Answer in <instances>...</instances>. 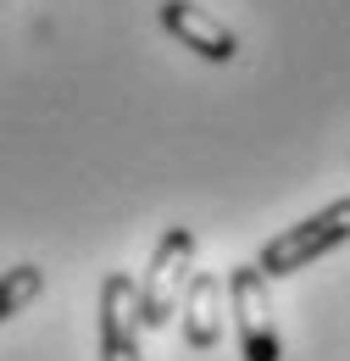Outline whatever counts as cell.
Wrapping results in <instances>:
<instances>
[{
  "instance_id": "obj_1",
  "label": "cell",
  "mask_w": 350,
  "mask_h": 361,
  "mask_svg": "<svg viewBox=\"0 0 350 361\" xmlns=\"http://www.w3.org/2000/svg\"><path fill=\"white\" fill-rule=\"evenodd\" d=\"M345 239H350V195L334 200V206H322V212L306 217V223L272 233V239L262 245V256H256V272H262V278H289V272L311 267L317 256L339 250Z\"/></svg>"
},
{
  "instance_id": "obj_2",
  "label": "cell",
  "mask_w": 350,
  "mask_h": 361,
  "mask_svg": "<svg viewBox=\"0 0 350 361\" xmlns=\"http://www.w3.org/2000/svg\"><path fill=\"white\" fill-rule=\"evenodd\" d=\"M189 272H195V228H167L150 250L145 278H139V328H167L173 322Z\"/></svg>"
},
{
  "instance_id": "obj_3",
  "label": "cell",
  "mask_w": 350,
  "mask_h": 361,
  "mask_svg": "<svg viewBox=\"0 0 350 361\" xmlns=\"http://www.w3.org/2000/svg\"><path fill=\"white\" fill-rule=\"evenodd\" d=\"M228 312L239 328V356L245 361H284V339L272 322V300H267V278L256 272V262H239L228 272Z\"/></svg>"
},
{
  "instance_id": "obj_4",
  "label": "cell",
  "mask_w": 350,
  "mask_h": 361,
  "mask_svg": "<svg viewBox=\"0 0 350 361\" xmlns=\"http://www.w3.org/2000/svg\"><path fill=\"white\" fill-rule=\"evenodd\" d=\"M100 361H145L139 350V283L106 272L100 283Z\"/></svg>"
},
{
  "instance_id": "obj_5",
  "label": "cell",
  "mask_w": 350,
  "mask_h": 361,
  "mask_svg": "<svg viewBox=\"0 0 350 361\" xmlns=\"http://www.w3.org/2000/svg\"><path fill=\"white\" fill-rule=\"evenodd\" d=\"M156 17H162V28L173 34L183 50H195L200 61H234L239 56V39H234V28L217 23L206 6H195V0H162L156 6Z\"/></svg>"
},
{
  "instance_id": "obj_6",
  "label": "cell",
  "mask_w": 350,
  "mask_h": 361,
  "mask_svg": "<svg viewBox=\"0 0 350 361\" xmlns=\"http://www.w3.org/2000/svg\"><path fill=\"white\" fill-rule=\"evenodd\" d=\"M222 278L217 272H189V283H183V300H178V312H183V345L189 350H217L222 339Z\"/></svg>"
},
{
  "instance_id": "obj_7",
  "label": "cell",
  "mask_w": 350,
  "mask_h": 361,
  "mask_svg": "<svg viewBox=\"0 0 350 361\" xmlns=\"http://www.w3.org/2000/svg\"><path fill=\"white\" fill-rule=\"evenodd\" d=\"M40 289H44V272L34 267V262L0 272V322H6V317H17L28 300H40Z\"/></svg>"
}]
</instances>
